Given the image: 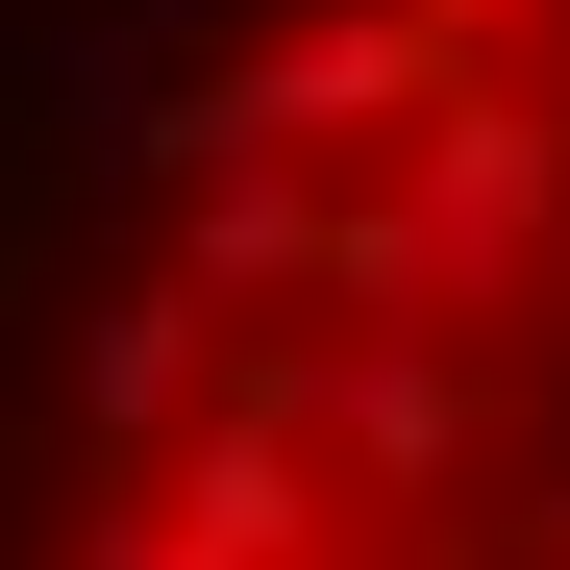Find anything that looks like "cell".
<instances>
[{
    "mask_svg": "<svg viewBox=\"0 0 570 570\" xmlns=\"http://www.w3.org/2000/svg\"><path fill=\"white\" fill-rule=\"evenodd\" d=\"M100 149L26 570H570V0H174Z\"/></svg>",
    "mask_w": 570,
    "mask_h": 570,
    "instance_id": "6da1fadb",
    "label": "cell"
}]
</instances>
